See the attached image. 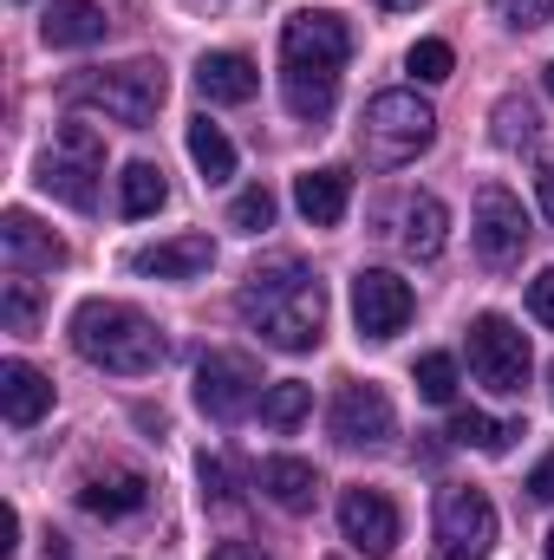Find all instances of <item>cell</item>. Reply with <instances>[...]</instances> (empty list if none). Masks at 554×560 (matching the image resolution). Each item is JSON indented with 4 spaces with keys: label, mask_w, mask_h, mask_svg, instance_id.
Returning <instances> with one entry per match:
<instances>
[{
    "label": "cell",
    "mask_w": 554,
    "mask_h": 560,
    "mask_svg": "<svg viewBox=\"0 0 554 560\" xmlns=\"http://www.w3.org/2000/svg\"><path fill=\"white\" fill-rule=\"evenodd\" d=\"M412 313H417L412 280L385 275V268L353 275V326H359V339H399L412 326Z\"/></svg>",
    "instance_id": "ba28073f"
},
{
    "label": "cell",
    "mask_w": 554,
    "mask_h": 560,
    "mask_svg": "<svg viewBox=\"0 0 554 560\" xmlns=\"http://www.w3.org/2000/svg\"><path fill=\"white\" fill-rule=\"evenodd\" d=\"M535 189H542V215L554 222V150L542 156V170H535Z\"/></svg>",
    "instance_id": "e575fe53"
},
{
    "label": "cell",
    "mask_w": 554,
    "mask_h": 560,
    "mask_svg": "<svg viewBox=\"0 0 554 560\" xmlns=\"http://www.w3.org/2000/svg\"><path fill=\"white\" fill-rule=\"evenodd\" d=\"M549 560H554V528H549Z\"/></svg>",
    "instance_id": "ab89813d"
},
{
    "label": "cell",
    "mask_w": 554,
    "mask_h": 560,
    "mask_svg": "<svg viewBox=\"0 0 554 560\" xmlns=\"http://www.w3.org/2000/svg\"><path fill=\"white\" fill-rule=\"evenodd\" d=\"M0 319H7V332H33V319H39V287H33V280H7V287H0Z\"/></svg>",
    "instance_id": "83f0119b"
},
{
    "label": "cell",
    "mask_w": 554,
    "mask_h": 560,
    "mask_svg": "<svg viewBox=\"0 0 554 560\" xmlns=\"http://www.w3.org/2000/svg\"><path fill=\"white\" fill-rule=\"evenodd\" d=\"M143 502H150V476L143 469H92L85 482H79V509L85 515H138Z\"/></svg>",
    "instance_id": "e0dca14e"
},
{
    "label": "cell",
    "mask_w": 554,
    "mask_h": 560,
    "mask_svg": "<svg viewBox=\"0 0 554 560\" xmlns=\"http://www.w3.org/2000/svg\"><path fill=\"white\" fill-rule=\"evenodd\" d=\"M379 7H385V13H417L424 0H379Z\"/></svg>",
    "instance_id": "74e56055"
},
{
    "label": "cell",
    "mask_w": 554,
    "mask_h": 560,
    "mask_svg": "<svg viewBox=\"0 0 554 560\" xmlns=\"http://www.w3.org/2000/svg\"><path fill=\"white\" fill-rule=\"evenodd\" d=\"M339 535L359 548V555H392L399 548V509L385 489H346L339 495Z\"/></svg>",
    "instance_id": "4fadbf2b"
},
{
    "label": "cell",
    "mask_w": 554,
    "mask_h": 560,
    "mask_svg": "<svg viewBox=\"0 0 554 560\" xmlns=\"http://www.w3.org/2000/svg\"><path fill=\"white\" fill-rule=\"evenodd\" d=\"M529 313H535L542 326H554V268H542V275L529 280Z\"/></svg>",
    "instance_id": "d6a6232c"
},
{
    "label": "cell",
    "mask_w": 554,
    "mask_h": 560,
    "mask_svg": "<svg viewBox=\"0 0 554 560\" xmlns=\"http://www.w3.org/2000/svg\"><path fill=\"white\" fill-rule=\"evenodd\" d=\"M470 242H476V255H483L489 268H516V261H522V248H529V215H522V202H516L503 183H483V189H476Z\"/></svg>",
    "instance_id": "9c48e42d"
},
{
    "label": "cell",
    "mask_w": 554,
    "mask_h": 560,
    "mask_svg": "<svg viewBox=\"0 0 554 560\" xmlns=\"http://www.w3.org/2000/svg\"><path fill=\"white\" fill-rule=\"evenodd\" d=\"M39 39L46 46H99L105 39V7L99 0H53L46 20H39Z\"/></svg>",
    "instance_id": "7402d4cb"
},
{
    "label": "cell",
    "mask_w": 554,
    "mask_h": 560,
    "mask_svg": "<svg viewBox=\"0 0 554 560\" xmlns=\"http://www.w3.org/2000/svg\"><path fill=\"white\" fill-rule=\"evenodd\" d=\"M209 261H216L209 235H176V242H157V248L131 255V268L150 280H196V275H209Z\"/></svg>",
    "instance_id": "d6986e66"
},
{
    "label": "cell",
    "mask_w": 554,
    "mask_h": 560,
    "mask_svg": "<svg viewBox=\"0 0 554 560\" xmlns=\"http://www.w3.org/2000/svg\"><path fill=\"white\" fill-rule=\"evenodd\" d=\"M268 222H275V196H268L262 183H255V189H242V196L229 202V229H242V235H262Z\"/></svg>",
    "instance_id": "4dcf8cb0"
},
{
    "label": "cell",
    "mask_w": 554,
    "mask_h": 560,
    "mask_svg": "<svg viewBox=\"0 0 554 560\" xmlns=\"http://www.w3.org/2000/svg\"><path fill=\"white\" fill-rule=\"evenodd\" d=\"M183 143H189V163L203 170V183H229V176H235V143L222 138V125H209V118H189Z\"/></svg>",
    "instance_id": "603a6c76"
},
{
    "label": "cell",
    "mask_w": 554,
    "mask_h": 560,
    "mask_svg": "<svg viewBox=\"0 0 554 560\" xmlns=\"http://www.w3.org/2000/svg\"><path fill=\"white\" fill-rule=\"evenodd\" d=\"M437 541L443 560H483L496 548V509L483 489H443L437 495Z\"/></svg>",
    "instance_id": "30bf717a"
},
{
    "label": "cell",
    "mask_w": 554,
    "mask_h": 560,
    "mask_svg": "<svg viewBox=\"0 0 554 560\" xmlns=\"http://www.w3.org/2000/svg\"><path fill=\"white\" fill-rule=\"evenodd\" d=\"M163 202H170L163 170H157V163H125V176H118V209L138 222V215H157Z\"/></svg>",
    "instance_id": "cb8c5ba5"
},
{
    "label": "cell",
    "mask_w": 554,
    "mask_h": 560,
    "mask_svg": "<svg viewBox=\"0 0 554 560\" xmlns=\"http://www.w3.org/2000/svg\"><path fill=\"white\" fill-rule=\"evenodd\" d=\"M346 202H353V170H339V163L307 170V176L293 183V209H300L313 229H333V222L346 215Z\"/></svg>",
    "instance_id": "ffe728a7"
},
{
    "label": "cell",
    "mask_w": 554,
    "mask_h": 560,
    "mask_svg": "<svg viewBox=\"0 0 554 560\" xmlns=\"http://www.w3.org/2000/svg\"><path fill=\"white\" fill-rule=\"evenodd\" d=\"M529 489H535V502H554V456H542V463H535Z\"/></svg>",
    "instance_id": "d590c367"
},
{
    "label": "cell",
    "mask_w": 554,
    "mask_h": 560,
    "mask_svg": "<svg viewBox=\"0 0 554 560\" xmlns=\"http://www.w3.org/2000/svg\"><path fill=\"white\" fill-rule=\"evenodd\" d=\"M542 79H549V92H554V66H549V72H542Z\"/></svg>",
    "instance_id": "f35d334b"
},
{
    "label": "cell",
    "mask_w": 554,
    "mask_h": 560,
    "mask_svg": "<svg viewBox=\"0 0 554 560\" xmlns=\"http://www.w3.org/2000/svg\"><path fill=\"white\" fill-rule=\"evenodd\" d=\"M46 411H53V378L33 372L26 359H7L0 365V418L13 423V430H26V423H39Z\"/></svg>",
    "instance_id": "ac0fdd59"
},
{
    "label": "cell",
    "mask_w": 554,
    "mask_h": 560,
    "mask_svg": "<svg viewBox=\"0 0 554 560\" xmlns=\"http://www.w3.org/2000/svg\"><path fill=\"white\" fill-rule=\"evenodd\" d=\"M417 398H430V405H450V398H457V359H443V352H424V359H417Z\"/></svg>",
    "instance_id": "f1b7e54d"
},
{
    "label": "cell",
    "mask_w": 554,
    "mask_h": 560,
    "mask_svg": "<svg viewBox=\"0 0 554 560\" xmlns=\"http://www.w3.org/2000/svg\"><path fill=\"white\" fill-rule=\"evenodd\" d=\"M470 372H476V385H489L496 398H522V385H529V372H535L529 332H516L503 313L470 319Z\"/></svg>",
    "instance_id": "52a82bcc"
},
{
    "label": "cell",
    "mask_w": 554,
    "mask_h": 560,
    "mask_svg": "<svg viewBox=\"0 0 554 560\" xmlns=\"http://www.w3.org/2000/svg\"><path fill=\"white\" fill-rule=\"evenodd\" d=\"M450 436H457V443H470V450H483V456H503V450L522 436V423L483 418V411H457V418H450Z\"/></svg>",
    "instance_id": "d4e9b609"
},
{
    "label": "cell",
    "mask_w": 554,
    "mask_h": 560,
    "mask_svg": "<svg viewBox=\"0 0 554 560\" xmlns=\"http://www.w3.org/2000/svg\"><path fill=\"white\" fill-rule=\"evenodd\" d=\"M163 92H170V79H163L157 59H125V66H99V72L66 79V105L105 112V118L125 125V131H150V125H157Z\"/></svg>",
    "instance_id": "277c9868"
},
{
    "label": "cell",
    "mask_w": 554,
    "mask_h": 560,
    "mask_svg": "<svg viewBox=\"0 0 554 560\" xmlns=\"http://www.w3.org/2000/svg\"><path fill=\"white\" fill-rule=\"evenodd\" d=\"M353 52V26L326 7H307L280 26V98L293 118L320 125L339 105V72Z\"/></svg>",
    "instance_id": "6da1fadb"
},
{
    "label": "cell",
    "mask_w": 554,
    "mask_h": 560,
    "mask_svg": "<svg viewBox=\"0 0 554 560\" xmlns=\"http://www.w3.org/2000/svg\"><path fill=\"white\" fill-rule=\"evenodd\" d=\"M326 430H333L346 450H379V443L399 430V411H392V398H385L379 385H346V392L333 398V411H326Z\"/></svg>",
    "instance_id": "7c38bea8"
},
{
    "label": "cell",
    "mask_w": 554,
    "mask_h": 560,
    "mask_svg": "<svg viewBox=\"0 0 554 560\" xmlns=\"http://www.w3.org/2000/svg\"><path fill=\"white\" fill-rule=\"evenodd\" d=\"M203 489H209L216 502H229V469H222L216 456H203Z\"/></svg>",
    "instance_id": "836d02e7"
},
{
    "label": "cell",
    "mask_w": 554,
    "mask_h": 560,
    "mask_svg": "<svg viewBox=\"0 0 554 560\" xmlns=\"http://www.w3.org/2000/svg\"><path fill=\"white\" fill-rule=\"evenodd\" d=\"M255 398H262L255 359H242V352H209V359L196 365V405L216 423H235L242 411H255Z\"/></svg>",
    "instance_id": "8fae6325"
},
{
    "label": "cell",
    "mask_w": 554,
    "mask_h": 560,
    "mask_svg": "<svg viewBox=\"0 0 554 560\" xmlns=\"http://www.w3.org/2000/svg\"><path fill=\"white\" fill-rule=\"evenodd\" d=\"M313 411V385H300V378H280L262 392V423L268 430H293V423H307Z\"/></svg>",
    "instance_id": "484cf974"
},
{
    "label": "cell",
    "mask_w": 554,
    "mask_h": 560,
    "mask_svg": "<svg viewBox=\"0 0 554 560\" xmlns=\"http://www.w3.org/2000/svg\"><path fill=\"white\" fill-rule=\"evenodd\" d=\"M235 313L262 332V346H275V352H313L320 332H326V287L307 275L293 255H280V261H268V268H255V275L242 280Z\"/></svg>",
    "instance_id": "7a4b0ae2"
},
{
    "label": "cell",
    "mask_w": 554,
    "mask_h": 560,
    "mask_svg": "<svg viewBox=\"0 0 554 560\" xmlns=\"http://www.w3.org/2000/svg\"><path fill=\"white\" fill-rule=\"evenodd\" d=\"M99 170H105V138L92 125H59L53 150L39 156V189L59 196L66 209H92L99 202Z\"/></svg>",
    "instance_id": "8992f818"
},
{
    "label": "cell",
    "mask_w": 554,
    "mask_h": 560,
    "mask_svg": "<svg viewBox=\"0 0 554 560\" xmlns=\"http://www.w3.org/2000/svg\"><path fill=\"white\" fill-rule=\"evenodd\" d=\"M496 13H503V26H516V33H535V26H549L554 0H496Z\"/></svg>",
    "instance_id": "1f68e13d"
},
{
    "label": "cell",
    "mask_w": 554,
    "mask_h": 560,
    "mask_svg": "<svg viewBox=\"0 0 554 560\" xmlns=\"http://www.w3.org/2000/svg\"><path fill=\"white\" fill-rule=\"evenodd\" d=\"M196 92L209 105H249L262 92V72H255L249 52H203L196 59Z\"/></svg>",
    "instance_id": "2e32d148"
},
{
    "label": "cell",
    "mask_w": 554,
    "mask_h": 560,
    "mask_svg": "<svg viewBox=\"0 0 554 560\" xmlns=\"http://www.w3.org/2000/svg\"><path fill=\"white\" fill-rule=\"evenodd\" d=\"M0 255H7L13 275H53V268L66 261V242H59L53 229H39L26 209H7V215H0Z\"/></svg>",
    "instance_id": "5bb4252c"
},
{
    "label": "cell",
    "mask_w": 554,
    "mask_h": 560,
    "mask_svg": "<svg viewBox=\"0 0 554 560\" xmlns=\"http://www.w3.org/2000/svg\"><path fill=\"white\" fill-rule=\"evenodd\" d=\"M549 385H554V365H549Z\"/></svg>",
    "instance_id": "60d3db41"
},
{
    "label": "cell",
    "mask_w": 554,
    "mask_h": 560,
    "mask_svg": "<svg viewBox=\"0 0 554 560\" xmlns=\"http://www.w3.org/2000/svg\"><path fill=\"white\" fill-rule=\"evenodd\" d=\"M489 125H496L489 138L503 143V150H522V143H535V131H542V118H535V105H529V98H503Z\"/></svg>",
    "instance_id": "4316f807"
},
{
    "label": "cell",
    "mask_w": 554,
    "mask_h": 560,
    "mask_svg": "<svg viewBox=\"0 0 554 560\" xmlns=\"http://www.w3.org/2000/svg\"><path fill=\"white\" fill-rule=\"evenodd\" d=\"M209 560H268V555H262V548H249V541H222Z\"/></svg>",
    "instance_id": "8d00e7d4"
},
{
    "label": "cell",
    "mask_w": 554,
    "mask_h": 560,
    "mask_svg": "<svg viewBox=\"0 0 554 560\" xmlns=\"http://www.w3.org/2000/svg\"><path fill=\"white\" fill-rule=\"evenodd\" d=\"M366 156L379 163V170H405L412 156L430 150L437 138V112L417 98V92H379L372 105H366Z\"/></svg>",
    "instance_id": "5b68a950"
},
{
    "label": "cell",
    "mask_w": 554,
    "mask_h": 560,
    "mask_svg": "<svg viewBox=\"0 0 554 560\" xmlns=\"http://www.w3.org/2000/svg\"><path fill=\"white\" fill-rule=\"evenodd\" d=\"M72 346H79V359H92L99 372H118V378L157 372L163 352H170L157 319H143L138 306H125V300H85L72 313Z\"/></svg>",
    "instance_id": "3957f363"
},
{
    "label": "cell",
    "mask_w": 554,
    "mask_h": 560,
    "mask_svg": "<svg viewBox=\"0 0 554 560\" xmlns=\"http://www.w3.org/2000/svg\"><path fill=\"white\" fill-rule=\"evenodd\" d=\"M262 495L287 509V515H307L313 502H320V469L313 463H300V456H268L262 463Z\"/></svg>",
    "instance_id": "44dd1931"
},
{
    "label": "cell",
    "mask_w": 554,
    "mask_h": 560,
    "mask_svg": "<svg viewBox=\"0 0 554 560\" xmlns=\"http://www.w3.org/2000/svg\"><path fill=\"white\" fill-rule=\"evenodd\" d=\"M405 66H412V79H424V85H443L457 72V52L443 39H417L412 52H405Z\"/></svg>",
    "instance_id": "f546056e"
},
{
    "label": "cell",
    "mask_w": 554,
    "mask_h": 560,
    "mask_svg": "<svg viewBox=\"0 0 554 560\" xmlns=\"http://www.w3.org/2000/svg\"><path fill=\"white\" fill-rule=\"evenodd\" d=\"M399 229H392V242L412 255V261H437L443 255V242H450V215H443V202L437 196H399V215H392Z\"/></svg>",
    "instance_id": "9a60e30c"
}]
</instances>
